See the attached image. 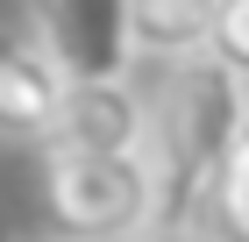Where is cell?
<instances>
[{
	"label": "cell",
	"mask_w": 249,
	"mask_h": 242,
	"mask_svg": "<svg viewBox=\"0 0 249 242\" xmlns=\"http://www.w3.org/2000/svg\"><path fill=\"white\" fill-rule=\"evenodd\" d=\"M249 121V86L221 72L207 50L164 64V86L142 100V164H150L157 221L150 228H207L213 178Z\"/></svg>",
	"instance_id": "obj_1"
},
{
	"label": "cell",
	"mask_w": 249,
	"mask_h": 242,
	"mask_svg": "<svg viewBox=\"0 0 249 242\" xmlns=\"http://www.w3.org/2000/svg\"><path fill=\"white\" fill-rule=\"evenodd\" d=\"M43 214L64 242H135L157 221V192L142 149L128 157H86V149H43Z\"/></svg>",
	"instance_id": "obj_2"
},
{
	"label": "cell",
	"mask_w": 249,
	"mask_h": 242,
	"mask_svg": "<svg viewBox=\"0 0 249 242\" xmlns=\"http://www.w3.org/2000/svg\"><path fill=\"white\" fill-rule=\"evenodd\" d=\"M29 36L64 78H128V0H29Z\"/></svg>",
	"instance_id": "obj_3"
},
{
	"label": "cell",
	"mask_w": 249,
	"mask_h": 242,
	"mask_svg": "<svg viewBox=\"0 0 249 242\" xmlns=\"http://www.w3.org/2000/svg\"><path fill=\"white\" fill-rule=\"evenodd\" d=\"M43 149H86V157H128L142 149V93L128 78H64Z\"/></svg>",
	"instance_id": "obj_4"
},
{
	"label": "cell",
	"mask_w": 249,
	"mask_h": 242,
	"mask_svg": "<svg viewBox=\"0 0 249 242\" xmlns=\"http://www.w3.org/2000/svg\"><path fill=\"white\" fill-rule=\"evenodd\" d=\"M57 100H64V72L50 64V50L29 29H0V135L43 143Z\"/></svg>",
	"instance_id": "obj_5"
},
{
	"label": "cell",
	"mask_w": 249,
	"mask_h": 242,
	"mask_svg": "<svg viewBox=\"0 0 249 242\" xmlns=\"http://www.w3.org/2000/svg\"><path fill=\"white\" fill-rule=\"evenodd\" d=\"M213 0H128V50L150 64H178V57L207 50Z\"/></svg>",
	"instance_id": "obj_6"
},
{
	"label": "cell",
	"mask_w": 249,
	"mask_h": 242,
	"mask_svg": "<svg viewBox=\"0 0 249 242\" xmlns=\"http://www.w3.org/2000/svg\"><path fill=\"white\" fill-rule=\"evenodd\" d=\"M213 214H221V228H228L235 242H249V121H242V135H235L221 178H213Z\"/></svg>",
	"instance_id": "obj_7"
},
{
	"label": "cell",
	"mask_w": 249,
	"mask_h": 242,
	"mask_svg": "<svg viewBox=\"0 0 249 242\" xmlns=\"http://www.w3.org/2000/svg\"><path fill=\"white\" fill-rule=\"evenodd\" d=\"M207 57L249 86V0H213V21H207Z\"/></svg>",
	"instance_id": "obj_8"
},
{
	"label": "cell",
	"mask_w": 249,
	"mask_h": 242,
	"mask_svg": "<svg viewBox=\"0 0 249 242\" xmlns=\"http://www.w3.org/2000/svg\"><path fill=\"white\" fill-rule=\"evenodd\" d=\"M135 242H221V235H207V228H150V235H135Z\"/></svg>",
	"instance_id": "obj_9"
},
{
	"label": "cell",
	"mask_w": 249,
	"mask_h": 242,
	"mask_svg": "<svg viewBox=\"0 0 249 242\" xmlns=\"http://www.w3.org/2000/svg\"><path fill=\"white\" fill-rule=\"evenodd\" d=\"M43 242H64V235H43Z\"/></svg>",
	"instance_id": "obj_10"
}]
</instances>
